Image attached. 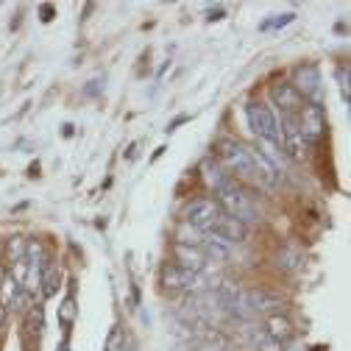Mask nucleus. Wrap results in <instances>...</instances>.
I'll list each match as a JSON object with an SVG mask.
<instances>
[{
  "instance_id": "nucleus-10",
  "label": "nucleus",
  "mask_w": 351,
  "mask_h": 351,
  "mask_svg": "<svg viewBox=\"0 0 351 351\" xmlns=\"http://www.w3.org/2000/svg\"><path fill=\"white\" fill-rule=\"evenodd\" d=\"M173 259H176L173 265H179V268H184L190 274H198V276L209 265V256L204 254V248L193 245V243H176L173 245Z\"/></svg>"
},
{
  "instance_id": "nucleus-1",
  "label": "nucleus",
  "mask_w": 351,
  "mask_h": 351,
  "mask_svg": "<svg viewBox=\"0 0 351 351\" xmlns=\"http://www.w3.org/2000/svg\"><path fill=\"white\" fill-rule=\"evenodd\" d=\"M215 159L221 162L223 170H229V176H234L243 184H256V187H276L282 182V173H276L265 159H262L254 148L243 145L234 137H223L215 143Z\"/></svg>"
},
{
  "instance_id": "nucleus-19",
  "label": "nucleus",
  "mask_w": 351,
  "mask_h": 351,
  "mask_svg": "<svg viewBox=\"0 0 351 351\" xmlns=\"http://www.w3.org/2000/svg\"><path fill=\"white\" fill-rule=\"evenodd\" d=\"M6 259H9V265H14V262L25 259V237L14 234L6 240Z\"/></svg>"
},
{
  "instance_id": "nucleus-28",
  "label": "nucleus",
  "mask_w": 351,
  "mask_h": 351,
  "mask_svg": "<svg viewBox=\"0 0 351 351\" xmlns=\"http://www.w3.org/2000/svg\"><path fill=\"white\" fill-rule=\"evenodd\" d=\"M134 154H137V143H131L128 151H125V159H134Z\"/></svg>"
},
{
  "instance_id": "nucleus-6",
  "label": "nucleus",
  "mask_w": 351,
  "mask_h": 351,
  "mask_svg": "<svg viewBox=\"0 0 351 351\" xmlns=\"http://www.w3.org/2000/svg\"><path fill=\"white\" fill-rule=\"evenodd\" d=\"M279 131H282V151L293 162H306L313 145L304 140L301 128H298V120L295 117H279Z\"/></svg>"
},
{
  "instance_id": "nucleus-2",
  "label": "nucleus",
  "mask_w": 351,
  "mask_h": 351,
  "mask_svg": "<svg viewBox=\"0 0 351 351\" xmlns=\"http://www.w3.org/2000/svg\"><path fill=\"white\" fill-rule=\"evenodd\" d=\"M215 201L221 204V209H223L229 217H234V221H240V223H245V226L259 223V217H262L259 204L254 201L251 190H248L243 182H237L234 176H229V173L215 184Z\"/></svg>"
},
{
  "instance_id": "nucleus-24",
  "label": "nucleus",
  "mask_w": 351,
  "mask_h": 351,
  "mask_svg": "<svg viewBox=\"0 0 351 351\" xmlns=\"http://www.w3.org/2000/svg\"><path fill=\"white\" fill-rule=\"evenodd\" d=\"M53 17H56V9H53L51 3H42V6H39V20H42V23H51Z\"/></svg>"
},
{
  "instance_id": "nucleus-29",
  "label": "nucleus",
  "mask_w": 351,
  "mask_h": 351,
  "mask_svg": "<svg viewBox=\"0 0 351 351\" xmlns=\"http://www.w3.org/2000/svg\"><path fill=\"white\" fill-rule=\"evenodd\" d=\"M165 151H167V148H165V145H162V148H156V151H154V156H151V159H154V162H156V159H159V156H162V154H165Z\"/></svg>"
},
{
  "instance_id": "nucleus-21",
  "label": "nucleus",
  "mask_w": 351,
  "mask_h": 351,
  "mask_svg": "<svg viewBox=\"0 0 351 351\" xmlns=\"http://www.w3.org/2000/svg\"><path fill=\"white\" fill-rule=\"evenodd\" d=\"M25 326H28V332H34V335H42V329H45V313H42L39 304H34L31 313L25 315Z\"/></svg>"
},
{
  "instance_id": "nucleus-7",
  "label": "nucleus",
  "mask_w": 351,
  "mask_h": 351,
  "mask_svg": "<svg viewBox=\"0 0 351 351\" xmlns=\"http://www.w3.org/2000/svg\"><path fill=\"white\" fill-rule=\"evenodd\" d=\"M159 285L167 293H190V290L201 287V276L190 274V271H184V268H179V265H173L170 262V265H165L162 274H159Z\"/></svg>"
},
{
  "instance_id": "nucleus-12",
  "label": "nucleus",
  "mask_w": 351,
  "mask_h": 351,
  "mask_svg": "<svg viewBox=\"0 0 351 351\" xmlns=\"http://www.w3.org/2000/svg\"><path fill=\"white\" fill-rule=\"evenodd\" d=\"M295 120H298V128H301V134H304L306 143H310V145L321 143L324 131H326V123H324L321 109H315V106H304L301 114H298Z\"/></svg>"
},
{
  "instance_id": "nucleus-4",
  "label": "nucleus",
  "mask_w": 351,
  "mask_h": 351,
  "mask_svg": "<svg viewBox=\"0 0 351 351\" xmlns=\"http://www.w3.org/2000/svg\"><path fill=\"white\" fill-rule=\"evenodd\" d=\"M290 84L295 86V93L301 95V101L306 106H315V109L324 106V81H321V67L315 62L298 64Z\"/></svg>"
},
{
  "instance_id": "nucleus-11",
  "label": "nucleus",
  "mask_w": 351,
  "mask_h": 351,
  "mask_svg": "<svg viewBox=\"0 0 351 351\" xmlns=\"http://www.w3.org/2000/svg\"><path fill=\"white\" fill-rule=\"evenodd\" d=\"M271 98H274L276 109L282 112V117H298L301 109L306 106L290 81H279V84H274V86H271Z\"/></svg>"
},
{
  "instance_id": "nucleus-15",
  "label": "nucleus",
  "mask_w": 351,
  "mask_h": 351,
  "mask_svg": "<svg viewBox=\"0 0 351 351\" xmlns=\"http://www.w3.org/2000/svg\"><path fill=\"white\" fill-rule=\"evenodd\" d=\"M25 262L31 268H36L39 274L45 271L48 265H51V254H48V248L42 245L36 237H31V240H25Z\"/></svg>"
},
{
  "instance_id": "nucleus-3",
  "label": "nucleus",
  "mask_w": 351,
  "mask_h": 351,
  "mask_svg": "<svg viewBox=\"0 0 351 351\" xmlns=\"http://www.w3.org/2000/svg\"><path fill=\"white\" fill-rule=\"evenodd\" d=\"M226 217V212L221 209L215 198H195L184 206V221L198 232V234H212L221 221Z\"/></svg>"
},
{
  "instance_id": "nucleus-26",
  "label": "nucleus",
  "mask_w": 351,
  "mask_h": 351,
  "mask_svg": "<svg viewBox=\"0 0 351 351\" xmlns=\"http://www.w3.org/2000/svg\"><path fill=\"white\" fill-rule=\"evenodd\" d=\"M187 120H190V117H187V114H179V117H176V120H173V123H170V125H167V131H176V128H179V125H182V123H187Z\"/></svg>"
},
{
  "instance_id": "nucleus-27",
  "label": "nucleus",
  "mask_w": 351,
  "mask_h": 351,
  "mask_svg": "<svg viewBox=\"0 0 351 351\" xmlns=\"http://www.w3.org/2000/svg\"><path fill=\"white\" fill-rule=\"evenodd\" d=\"M73 134H75V131H73V125H70V123H64V125H62V137H64V140H70Z\"/></svg>"
},
{
  "instance_id": "nucleus-9",
  "label": "nucleus",
  "mask_w": 351,
  "mask_h": 351,
  "mask_svg": "<svg viewBox=\"0 0 351 351\" xmlns=\"http://www.w3.org/2000/svg\"><path fill=\"white\" fill-rule=\"evenodd\" d=\"M215 298L217 304L223 306V310L234 318H245L248 310H245V290H240L237 282H221L215 287Z\"/></svg>"
},
{
  "instance_id": "nucleus-18",
  "label": "nucleus",
  "mask_w": 351,
  "mask_h": 351,
  "mask_svg": "<svg viewBox=\"0 0 351 351\" xmlns=\"http://www.w3.org/2000/svg\"><path fill=\"white\" fill-rule=\"evenodd\" d=\"M248 337H251V343H254V348L256 351H285V346L279 343V340H274L265 329L262 326H254V329H248Z\"/></svg>"
},
{
  "instance_id": "nucleus-25",
  "label": "nucleus",
  "mask_w": 351,
  "mask_h": 351,
  "mask_svg": "<svg viewBox=\"0 0 351 351\" xmlns=\"http://www.w3.org/2000/svg\"><path fill=\"white\" fill-rule=\"evenodd\" d=\"M223 17H226V9L223 6H209L206 9V20H212V23L215 20H223Z\"/></svg>"
},
{
  "instance_id": "nucleus-22",
  "label": "nucleus",
  "mask_w": 351,
  "mask_h": 351,
  "mask_svg": "<svg viewBox=\"0 0 351 351\" xmlns=\"http://www.w3.org/2000/svg\"><path fill=\"white\" fill-rule=\"evenodd\" d=\"M295 20V12H285V14H279V17H274V20H265L259 28L262 31H279V28H285V25H290Z\"/></svg>"
},
{
  "instance_id": "nucleus-13",
  "label": "nucleus",
  "mask_w": 351,
  "mask_h": 351,
  "mask_svg": "<svg viewBox=\"0 0 351 351\" xmlns=\"http://www.w3.org/2000/svg\"><path fill=\"white\" fill-rule=\"evenodd\" d=\"M262 329H265L274 340H279L282 346H287V343L295 340V324H293L285 313H274V315H268V318H265V326H262Z\"/></svg>"
},
{
  "instance_id": "nucleus-17",
  "label": "nucleus",
  "mask_w": 351,
  "mask_h": 351,
  "mask_svg": "<svg viewBox=\"0 0 351 351\" xmlns=\"http://www.w3.org/2000/svg\"><path fill=\"white\" fill-rule=\"evenodd\" d=\"M198 245L204 248V254L209 256V262H223V259H229V245L221 243V240H215V237H209V234H201Z\"/></svg>"
},
{
  "instance_id": "nucleus-16",
  "label": "nucleus",
  "mask_w": 351,
  "mask_h": 351,
  "mask_svg": "<svg viewBox=\"0 0 351 351\" xmlns=\"http://www.w3.org/2000/svg\"><path fill=\"white\" fill-rule=\"evenodd\" d=\"M59 287H62V271L53 265L45 268L42 271V282H39V293H42V298H53L56 293H59Z\"/></svg>"
},
{
  "instance_id": "nucleus-30",
  "label": "nucleus",
  "mask_w": 351,
  "mask_h": 351,
  "mask_svg": "<svg viewBox=\"0 0 351 351\" xmlns=\"http://www.w3.org/2000/svg\"><path fill=\"white\" fill-rule=\"evenodd\" d=\"M123 351H137V346H134V343H131V340H128V343H125V348H123Z\"/></svg>"
},
{
  "instance_id": "nucleus-5",
  "label": "nucleus",
  "mask_w": 351,
  "mask_h": 351,
  "mask_svg": "<svg viewBox=\"0 0 351 351\" xmlns=\"http://www.w3.org/2000/svg\"><path fill=\"white\" fill-rule=\"evenodd\" d=\"M245 117H248V125L256 134V140L262 143H271V145H279L282 148V131H279V117L274 114L271 106L259 104V101H251L245 106Z\"/></svg>"
},
{
  "instance_id": "nucleus-23",
  "label": "nucleus",
  "mask_w": 351,
  "mask_h": 351,
  "mask_svg": "<svg viewBox=\"0 0 351 351\" xmlns=\"http://www.w3.org/2000/svg\"><path fill=\"white\" fill-rule=\"evenodd\" d=\"M73 304H75V301H73V295H70V298L62 304V310H59V318H62L64 326H70V321H73V313H75V306H73Z\"/></svg>"
},
{
  "instance_id": "nucleus-14",
  "label": "nucleus",
  "mask_w": 351,
  "mask_h": 351,
  "mask_svg": "<svg viewBox=\"0 0 351 351\" xmlns=\"http://www.w3.org/2000/svg\"><path fill=\"white\" fill-rule=\"evenodd\" d=\"M209 237L221 240V243H226V245H232V243H245V237H248V226L226 215L223 221H221V226H217V229H215Z\"/></svg>"
},
{
  "instance_id": "nucleus-20",
  "label": "nucleus",
  "mask_w": 351,
  "mask_h": 351,
  "mask_svg": "<svg viewBox=\"0 0 351 351\" xmlns=\"http://www.w3.org/2000/svg\"><path fill=\"white\" fill-rule=\"evenodd\" d=\"M125 343H128L125 326H114V329H109V335H106V346H104V351H123Z\"/></svg>"
},
{
  "instance_id": "nucleus-8",
  "label": "nucleus",
  "mask_w": 351,
  "mask_h": 351,
  "mask_svg": "<svg viewBox=\"0 0 351 351\" xmlns=\"http://www.w3.org/2000/svg\"><path fill=\"white\" fill-rule=\"evenodd\" d=\"M285 295H279L276 290H265V287H256V290H248L245 293V310L248 315L251 313H259V315H274V313H282L285 310Z\"/></svg>"
}]
</instances>
